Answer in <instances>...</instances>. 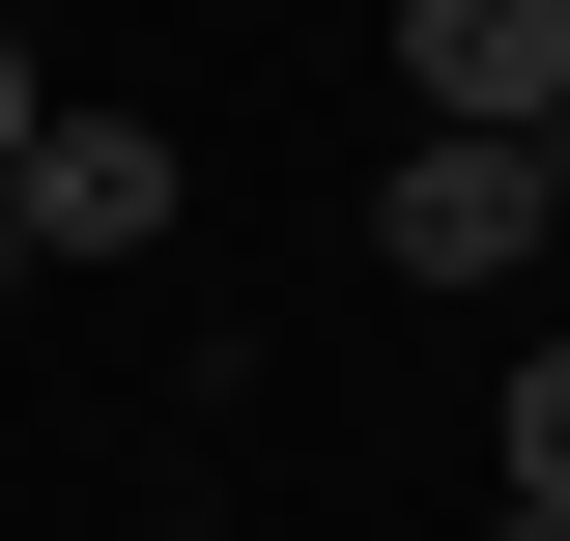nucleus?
<instances>
[{
	"instance_id": "0eeeda50",
	"label": "nucleus",
	"mask_w": 570,
	"mask_h": 541,
	"mask_svg": "<svg viewBox=\"0 0 570 541\" xmlns=\"http://www.w3.org/2000/svg\"><path fill=\"white\" fill-rule=\"evenodd\" d=\"M0 285H29V228H0Z\"/></svg>"
},
{
	"instance_id": "39448f33",
	"label": "nucleus",
	"mask_w": 570,
	"mask_h": 541,
	"mask_svg": "<svg viewBox=\"0 0 570 541\" xmlns=\"http://www.w3.org/2000/svg\"><path fill=\"white\" fill-rule=\"evenodd\" d=\"M29 115H58V86H29V29H0V142H29Z\"/></svg>"
},
{
	"instance_id": "f03ea898",
	"label": "nucleus",
	"mask_w": 570,
	"mask_h": 541,
	"mask_svg": "<svg viewBox=\"0 0 570 541\" xmlns=\"http://www.w3.org/2000/svg\"><path fill=\"white\" fill-rule=\"evenodd\" d=\"M400 86L456 142H570V0H400Z\"/></svg>"
},
{
	"instance_id": "f257e3e1",
	"label": "nucleus",
	"mask_w": 570,
	"mask_h": 541,
	"mask_svg": "<svg viewBox=\"0 0 570 541\" xmlns=\"http://www.w3.org/2000/svg\"><path fill=\"white\" fill-rule=\"evenodd\" d=\"M542 228H570V142H456V115H428L400 171H371V257H400V285H513Z\"/></svg>"
},
{
	"instance_id": "423d86ee",
	"label": "nucleus",
	"mask_w": 570,
	"mask_h": 541,
	"mask_svg": "<svg viewBox=\"0 0 570 541\" xmlns=\"http://www.w3.org/2000/svg\"><path fill=\"white\" fill-rule=\"evenodd\" d=\"M485 541H570V513H485Z\"/></svg>"
},
{
	"instance_id": "7ed1b4c3",
	"label": "nucleus",
	"mask_w": 570,
	"mask_h": 541,
	"mask_svg": "<svg viewBox=\"0 0 570 541\" xmlns=\"http://www.w3.org/2000/svg\"><path fill=\"white\" fill-rule=\"evenodd\" d=\"M0 228H29V257H142V228H171V142L142 115H29L0 142Z\"/></svg>"
},
{
	"instance_id": "20e7f679",
	"label": "nucleus",
	"mask_w": 570,
	"mask_h": 541,
	"mask_svg": "<svg viewBox=\"0 0 570 541\" xmlns=\"http://www.w3.org/2000/svg\"><path fill=\"white\" fill-rule=\"evenodd\" d=\"M513 513H570V371H513Z\"/></svg>"
}]
</instances>
